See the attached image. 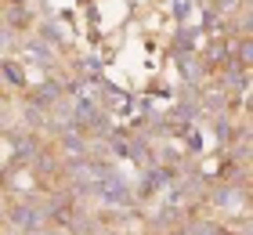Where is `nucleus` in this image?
<instances>
[{
  "mask_svg": "<svg viewBox=\"0 0 253 235\" xmlns=\"http://www.w3.org/2000/svg\"><path fill=\"white\" fill-rule=\"evenodd\" d=\"M43 221H47V214L33 203V199H26V203H15L11 206V225H15L18 232H40Z\"/></svg>",
  "mask_w": 253,
  "mask_h": 235,
  "instance_id": "f257e3e1",
  "label": "nucleus"
},
{
  "mask_svg": "<svg viewBox=\"0 0 253 235\" xmlns=\"http://www.w3.org/2000/svg\"><path fill=\"white\" fill-rule=\"evenodd\" d=\"M101 195H105V199L112 195V185H109V181H105V185H101ZM126 195H130V192H126V188L120 185V178H116V203H126Z\"/></svg>",
  "mask_w": 253,
  "mask_h": 235,
  "instance_id": "f03ea898",
  "label": "nucleus"
}]
</instances>
